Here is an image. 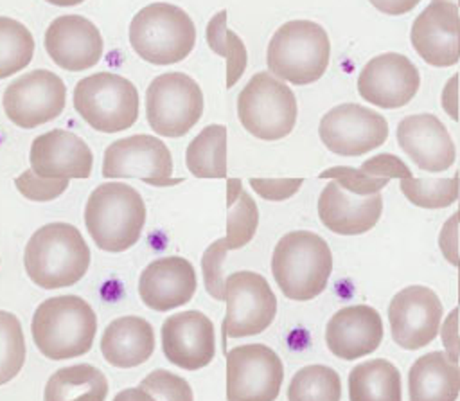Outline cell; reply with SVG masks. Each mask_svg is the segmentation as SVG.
Masks as SVG:
<instances>
[{
  "label": "cell",
  "instance_id": "34",
  "mask_svg": "<svg viewBox=\"0 0 460 401\" xmlns=\"http://www.w3.org/2000/svg\"><path fill=\"white\" fill-rule=\"evenodd\" d=\"M458 180L453 178H401L399 189L417 207L422 209H446L458 200Z\"/></svg>",
  "mask_w": 460,
  "mask_h": 401
},
{
  "label": "cell",
  "instance_id": "29",
  "mask_svg": "<svg viewBox=\"0 0 460 401\" xmlns=\"http://www.w3.org/2000/svg\"><path fill=\"white\" fill-rule=\"evenodd\" d=\"M185 167L198 178L226 176V126H205L187 146Z\"/></svg>",
  "mask_w": 460,
  "mask_h": 401
},
{
  "label": "cell",
  "instance_id": "4",
  "mask_svg": "<svg viewBox=\"0 0 460 401\" xmlns=\"http://www.w3.org/2000/svg\"><path fill=\"white\" fill-rule=\"evenodd\" d=\"M146 223V203L138 191L126 183L106 182L97 185L84 205V227L104 252L131 248Z\"/></svg>",
  "mask_w": 460,
  "mask_h": 401
},
{
  "label": "cell",
  "instance_id": "16",
  "mask_svg": "<svg viewBox=\"0 0 460 401\" xmlns=\"http://www.w3.org/2000/svg\"><path fill=\"white\" fill-rule=\"evenodd\" d=\"M420 86L417 67L399 52H385L367 61L358 76L363 101L385 110L406 106Z\"/></svg>",
  "mask_w": 460,
  "mask_h": 401
},
{
  "label": "cell",
  "instance_id": "27",
  "mask_svg": "<svg viewBox=\"0 0 460 401\" xmlns=\"http://www.w3.org/2000/svg\"><path fill=\"white\" fill-rule=\"evenodd\" d=\"M108 396V379L93 365L79 363L56 370L43 390L47 401H102Z\"/></svg>",
  "mask_w": 460,
  "mask_h": 401
},
{
  "label": "cell",
  "instance_id": "35",
  "mask_svg": "<svg viewBox=\"0 0 460 401\" xmlns=\"http://www.w3.org/2000/svg\"><path fill=\"white\" fill-rule=\"evenodd\" d=\"M115 399H165V401H190L192 388L190 385L165 370L156 369L149 372L135 388H128L115 396Z\"/></svg>",
  "mask_w": 460,
  "mask_h": 401
},
{
  "label": "cell",
  "instance_id": "21",
  "mask_svg": "<svg viewBox=\"0 0 460 401\" xmlns=\"http://www.w3.org/2000/svg\"><path fill=\"white\" fill-rule=\"evenodd\" d=\"M31 167L43 178H88L93 155L88 144L72 131L50 129L31 144Z\"/></svg>",
  "mask_w": 460,
  "mask_h": 401
},
{
  "label": "cell",
  "instance_id": "23",
  "mask_svg": "<svg viewBox=\"0 0 460 401\" xmlns=\"http://www.w3.org/2000/svg\"><path fill=\"white\" fill-rule=\"evenodd\" d=\"M196 291V272L189 259L169 255L151 261L140 273L138 295L155 311L187 304Z\"/></svg>",
  "mask_w": 460,
  "mask_h": 401
},
{
  "label": "cell",
  "instance_id": "18",
  "mask_svg": "<svg viewBox=\"0 0 460 401\" xmlns=\"http://www.w3.org/2000/svg\"><path fill=\"white\" fill-rule=\"evenodd\" d=\"M49 58L63 70L83 72L95 67L104 52V41L88 18L63 14L50 22L43 38Z\"/></svg>",
  "mask_w": 460,
  "mask_h": 401
},
{
  "label": "cell",
  "instance_id": "22",
  "mask_svg": "<svg viewBox=\"0 0 460 401\" xmlns=\"http://www.w3.org/2000/svg\"><path fill=\"white\" fill-rule=\"evenodd\" d=\"M383 340V320L367 304L338 309L325 325L327 349L340 360H358L374 352Z\"/></svg>",
  "mask_w": 460,
  "mask_h": 401
},
{
  "label": "cell",
  "instance_id": "24",
  "mask_svg": "<svg viewBox=\"0 0 460 401\" xmlns=\"http://www.w3.org/2000/svg\"><path fill=\"white\" fill-rule=\"evenodd\" d=\"M383 212L379 192L359 196L331 180L318 196V218L334 234L358 236L376 227Z\"/></svg>",
  "mask_w": 460,
  "mask_h": 401
},
{
  "label": "cell",
  "instance_id": "48",
  "mask_svg": "<svg viewBox=\"0 0 460 401\" xmlns=\"http://www.w3.org/2000/svg\"><path fill=\"white\" fill-rule=\"evenodd\" d=\"M456 5H458V7H460V0H456Z\"/></svg>",
  "mask_w": 460,
  "mask_h": 401
},
{
  "label": "cell",
  "instance_id": "39",
  "mask_svg": "<svg viewBox=\"0 0 460 401\" xmlns=\"http://www.w3.org/2000/svg\"><path fill=\"white\" fill-rule=\"evenodd\" d=\"M226 252H228V246L225 243V237H221V239H216L214 243H210L201 257L205 288H207L208 295L214 297L216 300H225V281H223L221 264H223Z\"/></svg>",
  "mask_w": 460,
  "mask_h": 401
},
{
  "label": "cell",
  "instance_id": "33",
  "mask_svg": "<svg viewBox=\"0 0 460 401\" xmlns=\"http://www.w3.org/2000/svg\"><path fill=\"white\" fill-rule=\"evenodd\" d=\"M0 41V77L5 79L31 63L34 54V38L23 23L9 16H2Z\"/></svg>",
  "mask_w": 460,
  "mask_h": 401
},
{
  "label": "cell",
  "instance_id": "46",
  "mask_svg": "<svg viewBox=\"0 0 460 401\" xmlns=\"http://www.w3.org/2000/svg\"><path fill=\"white\" fill-rule=\"evenodd\" d=\"M45 2H49V4H52V5L70 7V5H79V4H81V2H84V0H45Z\"/></svg>",
  "mask_w": 460,
  "mask_h": 401
},
{
  "label": "cell",
  "instance_id": "14",
  "mask_svg": "<svg viewBox=\"0 0 460 401\" xmlns=\"http://www.w3.org/2000/svg\"><path fill=\"white\" fill-rule=\"evenodd\" d=\"M171 151L153 135L140 133L119 138L104 151L102 176L106 178H138L155 187L180 183L181 178H171Z\"/></svg>",
  "mask_w": 460,
  "mask_h": 401
},
{
  "label": "cell",
  "instance_id": "2",
  "mask_svg": "<svg viewBox=\"0 0 460 401\" xmlns=\"http://www.w3.org/2000/svg\"><path fill=\"white\" fill-rule=\"evenodd\" d=\"M31 331L34 345L47 360H70L92 349L97 316L77 295L50 297L36 307Z\"/></svg>",
  "mask_w": 460,
  "mask_h": 401
},
{
  "label": "cell",
  "instance_id": "13",
  "mask_svg": "<svg viewBox=\"0 0 460 401\" xmlns=\"http://www.w3.org/2000/svg\"><path fill=\"white\" fill-rule=\"evenodd\" d=\"M323 146L340 156H361L383 146L388 138L386 119L356 102L338 104L329 110L318 126Z\"/></svg>",
  "mask_w": 460,
  "mask_h": 401
},
{
  "label": "cell",
  "instance_id": "10",
  "mask_svg": "<svg viewBox=\"0 0 460 401\" xmlns=\"http://www.w3.org/2000/svg\"><path fill=\"white\" fill-rule=\"evenodd\" d=\"M226 315L223 318V343L266 331L277 315V299L268 281L255 272H235L225 279Z\"/></svg>",
  "mask_w": 460,
  "mask_h": 401
},
{
  "label": "cell",
  "instance_id": "26",
  "mask_svg": "<svg viewBox=\"0 0 460 401\" xmlns=\"http://www.w3.org/2000/svg\"><path fill=\"white\" fill-rule=\"evenodd\" d=\"M458 392L460 370L446 351L428 352L410 367L408 394L411 401H455Z\"/></svg>",
  "mask_w": 460,
  "mask_h": 401
},
{
  "label": "cell",
  "instance_id": "9",
  "mask_svg": "<svg viewBox=\"0 0 460 401\" xmlns=\"http://www.w3.org/2000/svg\"><path fill=\"white\" fill-rule=\"evenodd\" d=\"M205 108L199 85L183 72L156 76L146 90V117L155 133L178 138L189 133Z\"/></svg>",
  "mask_w": 460,
  "mask_h": 401
},
{
  "label": "cell",
  "instance_id": "3",
  "mask_svg": "<svg viewBox=\"0 0 460 401\" xmlns=\"http://www.w3.org/2000/svg\"><path fill=\"white\" fill-rule=\"evenodd\" d=\"M332 272V252L327 241L309 230L284 234L271 255V273L289 300L305 302L318 297Z\"/></svg>",
  "mask_w": 460,
  "mask_h": 401
},
{
  "label": "cell",
  "instance_id": "40",
  "mask_svg": "<svg viewBox=\"0 0 460 401\" xmlns=\"http://www.w3.org/2000/svg\"><path fill=\"white\" fill-rule=\"evenodd\" d=\"M302 178H250L252 189L268 201H284L298 192Z\"/></svg>",
  "mask_w": 460,
  "mask_h": 401
},
{
  "label": "cell",
  "instance_id": "37",
  "mask_svg": "<svg viewBox=\"0 0 460 401\" xmlns=\"http://www.w3.org/2000/svg\"><path fill=\"white\" fill-rule=\"evenodd\" d=\"M318 178H331L336 180L345 191L359 194V196H370L379 192L390 180L388 178H376L361 171L359 167H349V165H334L318 174Z\"/></svg>",
  "mask_w": 460,
  "mask_h": 401
},
{
  "label": "cell",
  "instance_id": "45",
  "mask_svg": "<svg viewBox=\"0 0 460 401\" xmlns=\"http://www.w3.org/2000/svg\"><path fill=\"white\" fill-rule=\"evenodd\" d=\"M377 11H381L383 14H390V16H399V14H406L411 9H415L419 5L420 0H368Z\"/></svg>",
  "mask_w": 460,
  "mask_h": 401
},
{
  "label": "cell",
  "instance_id": "8",
  "mask_svg": "<svg viewBox=\"0 0 460 401\" xmlns=\"http://www.w3.org/2000/svg\"><path fill=\"white\" fill-rule=\"evenodd\" d=\"M74 108L97 131H124L138 119V92L119 74L97 72L74 86Z\"/></svg>",
  "mask_w": 460,
  "mask_h": 401
},
{
  "label": "cell",
  "instance_id": "25",
  "mask_svg": "<svg viewBox=\"0 0 460 401\" xmlns=\"http://www.w3.org/2000/svg\"><path fill=\"white\" fill-rule=\"evenodd\" d=\"M155 351L153 325L142 316H119L111 320L101 338V354L119 369H131L146 363Z\"/></svg>",
  "mask_w": 460,
  "mask_h": 401
},
{
  "label": "cell",
  "instance_id": "43",
  "mask_svg": "<svg viewBox=\"0 0 460 401\" xmlns=\"http://www.w3.org/2000/svg\"><path fill=\"white\" fill-rule=\"evenodd\" d=\"M456 225H458L456 214H451V218L442 227V232H440V237H438V245H440V250H442L444 257L447 259V263L458 266V270H460L458 245H456ZM458 300H460V293H458Z\"/></svg>",
  "mask_w": 460,
  "mask_h": 401
},
{
  "label": "cell",
  "instance_id": "7",
  "mask_svg": "<svg viewBox=\"0 0 460 401\" xmlns=\"http://www.w3.org/2000/svg\"><path fill=\"white\" fill-rule=\"evenodd\" d=\"M293 90L270 72H257L237 95L241 126L261 140L288 137L296 122Z\"/></svg>",
  "mask_w": 460,
  "mask_h": 401
},
{
  "label": "cell",
  "instance_id": "41",
  "mask_svg": "<svg viewBox=\"0 0 460 401\" xmlns=\"http://www.w3.org/2000/svg\"><path fill=\"white\" fill-rule=\"evenodd\" d=\"M361 171H365L367 174L370 176H376V178H410L411 176V171L410 167L397 156V155H392V153H379L368 160H365L361 165H359Z\"/></svg>",
  "mask_w": 460,
  "mask_h": 401
},
{
  "label": "cell",
  "instance_id": "17",
  "mask_svg": "<svg viewBox=\"0 0 460 401\" xmlns=\"http://www.w3.org/2000/svg\"><path fill=\"white\" fill-rule=\"evenodd\" d=\"M455 0H431L413 20V50L431 67H453L460 61V14Z\"/></svg>",
  "mask_w": 460,
  "mask_h": 401
},
{
  "label": "cell",
  "instance_id": "31",
  "mask_svg": "<svg viewBox=\"0 0 460 401\" xmlns=\"http://www.w3.org/2000/svg\"><path fill=\"white\" fill-rule=\"evenodd\" d=\"M205 38L212 52L226 59V88H232L248 65V52L243 40L226 27V11L221 9L207 23Z\"/></svg>",
  "mask_w": 460,
  "mask_h": 401
},
{
  "label": "cell",
  "instance_id": "30",
  "mask_svg": "<svg viewBox=\"0 0 460 401\" xmlns=\"http://www.w3.org/2000/svg\"><path fill=\"white\" fill-rule=\"evenodd\" d=\"M259 227V209L253 198L243 189L239 178L226 180V236L228 250L248 245Z\"/></svg>",
  "mask_w": 460,
  "mask_h": 401
},
{
  "label": "cell",
  "instance_id": "19",
  "mask_svg": "<svg viewBox=\"0 0 460 401\" xmlns=\"http://www.w3.org/2000/svg\"><path fill=\"white\" fill-rule=\"evenodd\" d=\"M162 349L165 358L180 369L207 367L216 354L212 320L196 309L167 316L162 324Z\"/></svg>",
  "mask_w": 460,
  "mask_h": 401
},
{
  "label": "cell",
  "instance_id": "38",
  "mask_svg": "<svg viewBox=\"0 0 460 401\" xmlns=\"http://www.w3.org/2000/svg\"><path fill=\"white\" fill-rule=\"evenodd\" d=\"M14 185L31 201H52L66 191L68 178H43L31 167L14 178Z\"/></svg>",
  "mask_w": 460,
  "mask_h": 401
},
{
  "label": "cell",
  "instance_id": "36",
  "mask_svg": "<svg viewBox=\"0 0 460 401\" xmlns=\"http://www.w3.org/2000/svg\"><path fill=\"white\" fill-rule=\"evenodd\" d=\"M2 329V360H0V383L11 381L25 361V340L20 320L9 313H0Z\"/></svg>",
  "mask_w": 460,
  "mask_h": 401
},
{
  "label": "cell",
  "instance_id": "20",
  "mask_svg": "<svg viewBox=\"0 0 460 401\" xmlns=\"http://www.w3.org/2000/svg\"><path fill=\"white\" fill-rule=\"evenodd\" d=\"M397 142L422 171L442 173L455 164V142L437 115H408L397 124Z\"/></svg>",
  "mask_w": 460,
  "mask_h": 401
},
{
  "label": "cell",
  "instance_id": "15",
  "mask_svg": "<svg viewBox=\"0 0 460 401\" xmlns=\"http://www.w3.org/2000/svg\"><path fill=\"white\" fill-rule=\"evenodd\" d=\"M442 315V302L431 288L419 284L402 288L388 306L392 340L406 351L426 347L440 333Z\"/></svg>",
  "mask_w": 460,
  "mask_h": 401
},
{
  "label": "cell",
  "instance_id": "1",
  "mask_svg": "<svg viewBox=\"0 0 460 401\" xmlns=\"http://www.w3.org/2000/svg\"><path fill=\"white\" fill-rule=\"evenodd\" d=\"M23 266L29 279L43 290L79 282L90 266V248L70 223H47L25 245Z\"/></svg>",
  "mask_w": 460,
  "mask_h": 401
},
{
  "label": "cell",
  "instance_id": "44",
  "mask_svg": "<svg viewBox=\"0 0 460 401\" xmlns=\"http://www.w3.org/2000/svg\"><path fill=\"white\" fill-rule=\"evenodd\" d=\"M442 108L453 119L458 120V74H455L442 90Z\"/></svg>",
  "mask_w": 460,
  "mask_h": 401
},
{
  "label": "cell",
  "instance_id": "12",
  "mask_svg": "<svg viewBox=\"0 0 460 401\" xmlns=\"http://www.w3.org/2000/svg\"><path fill=\"white\" fill-rule=\"evenodd\" d=\"M284 379L279 354L262 343L226 351V397L232 401H273Z\"/></svg>",
  "mask_w": 460,
  "mask_h": 401
},
{
  "label": "cell",
  "instance_id": "28",
  "mask_svg": "<svg viewBox=\"0 0 460 401\" xmlns=\"http://www.w3.org/2000/svg\"><path fill=\"white\" fill-rule=\"evenodd\" d=\"M350 401H399L401 372L385 358L356 365L349 374Z\"/></svg>",
  "mask_w": 460,
  "mask_h": 401
},
{
  "label": "cell",
  "instance_id": "6",
  "mask_svg": "<svg viewBox=\"0 0 460 401\" xmlns=\"http://www.w3.org/2000/svg\"><path fill=\"white\" fill-rule=\"evenodd\" d=\"M131 49L147 63L172 65L185 59L196 43L192 18L178 5L155 2L142 7L129 23Z\"/></svg>",
  "mask_w": 460,
  "mask_h": 401
},
{
  "label": "cell",
  "instance_id": "47",
  "mask_svg": "<svg viewBox=\"0 0 460 401\" xmlns=\"http://www.w3.org/2000/svg\"><path fill=\"white\" fill-rule=\"evenodd\" d=\"M456 201H458V210H456L455 214H456V219H458V223H460V180H458V200H456Z\"/></svg>",
  "mask_w": 460,
  "mask_h": 401
},
{
  "label": "cell",
  "instance_id": "42",
  "mask_svg": "<svg viewBox=\"0 0 460 401\" xmlns=\"http://www.w3.org/2000/svg\"><path fill=\"white\" fill-rule=\"evenodd\" d=\"M442 345L447 356L458 365L460 370V334H458V307H455L444 320L440 327Z\"/></svg>",
  "mask_w": 460,
  "mask_h": 401
},
{
  "label": "cell",
  "instance_id": "32",
  "mask_svg": "<svg viewBox=\"0 0 460 401\" xmlns=\"http://www.w3.org/2000/svg\"><path fill=\"white\" fill-rule=\"evenodd\" d=\"M340 397V376L327 365H305L298 369L288 387V399L291 401H338Z\"/></svg>",
  "mask_w": 460,
  "mask_h": 401
},
{
  "label": "cell",
  "instance_id": "11",
  "mask_svg": "<svg viewBox=\"0 0 460 401\" xmlns=\"http://www.w3.org/2000/svg\"><path fill=\"white\" fill-rule=\"evenodd\" d=\"M66 86L63 79L43 68L16 77L4 90L2 104L7 119L23 129L54 120L65 108Z\"/></svg>",
  "mask_w": 460,
  "mask_h": 401
},
{
  "label": "cell",
  "instance_id": "5",
  "mask_svg": "<svg viewBox=\"0 0 460 401\" xmlns=\"http://www.w3.org/2000/svg\"><path fill=\"white\" fill-rule=\"evenodd\" d=\"M329 36L320 23L311 20L282 23L273 32L266 50L270 72L298 86L318 81L329 67Z\"/></svg>",
  "mask_w": 460,
  "mask_h": 401
}]
</instances>
